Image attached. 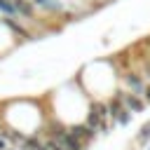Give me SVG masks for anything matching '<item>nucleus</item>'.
I'll list each match as a JSON object with an SVG mask.
<instances>
[{
	"label": "nucleus",
	"instance_id": "nucleus-1",
	"mask_svg": "<svg viewBox=\"0 0 150 150\" xmlns=\"http://www.w3.org/2000/svg\"><path fill=\"white\" fill-rule=\"evenodd\" d=\"M108 110H110L112 124H117V127H127V124L134 120V112H131V110H127V105H124L117 96H112V98L108 101Z\"/></svg>",
	"mask_w": 150,
	"mask_h": 150
},
{
	"label": "nucleus",
	"instance_id": "nucleus-2",
	"mask_svg": "<svg viewBox=\"0 0 150 150\" xmlns=\"http://www.w3.org/2000/svg\"><path fill=\"white\" fill-rule=\"evenodd\" d=\"M122 82H124V89H127V91L138 94V96H143L145 84H148V80H145L138 70H127V73H124V77H122Z\"/></svg>",
	"mask_w": 150,
	"mask_h": 150
},
{
	"label": "nucleus",
	"instance_id": "nucleus-4",
	"mask_svg": "<svg viewBox=\"0 0 150 150\" xmlns=\"http://www.w3.org/2000/svg\"><path fill=\"white\" fill-rule=\"evenodd\" d=\"M0 12H5L7 16H16V14H19L12 0H0Z\"/></svg>",
	"mask_w": 150,
	"mask_h": 150
},
{
	"label": "nucleus",
	"instance_id": "nucleus-5",
	"mask_svg": "<svg viewBox=\"0 0 150 150\" xmlns=\"http://www.w3.org/2000/svg\"><path fill=\"white\" fill-rule=\"evenodd\" d=\"M12 2H14V7H16V12H19V14H26V16H28V14L33 12V7H30L26 0H12Z\"/></svg>",
	"mask_w": 150,
	"mask_h": 150
},
{
	"label": "nucleus",
	"instance_id": "nucleus-3",
	"mask_svg": "<svg viewBox=\"0 0 150 150\" xmlns=\"http://www.w3.org/2000/svg\"><path fill=\"white\" fill-rule=\"evenodd\" d=\"M124 105H127V110H131L134 115L136 112H143L145 108H148V103H145V98L143 96H138V94H131V91H127V89H120L117 94H115Z\"/></svg>",
	"mask_w": 150,
	"mask_h": 150
},
{
	"label": "nucleus",
	"instance_id": "nucleus-7",
	"mask_svg": "<svg viewBox=\"0 0 150 150\" xmlns=\"http://www.w3.org/2000/svg\"><path fill=\"white\" fill-rule=\"evenodd\" d=\"M145 150H150V143H148V145H145Z\"/></svg>",
	"mask_w": 150,
	"mask_h": 150
},
{
	"label": "nucleus",
	"instance_id": "nucleus-6",
	"mask_svg": "<svg viewBox=\"0 0 150 150\" xmlns=\"http://www.w3.org/2000/svg\"><path fill=\"white\" fill-rule=\"evenodd\" d=\"M143 98H145V103L150 105V82L145 84V91H143Z\"/></svg>",
	"mask_w": 150,
	"mask_h": 150
}]
</instances>
